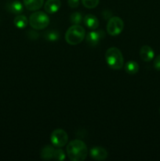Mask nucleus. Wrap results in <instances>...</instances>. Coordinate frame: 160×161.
<instances>
[{
  "label": "nucleus",
  "mask_w": 160,
  "mask_h": 161,
  "mask_svg": "<svg viewBox=\"0 0 160 161\" xmlns=\"http://www.w3.org/2000/svg\"><path fill=\"white\" fill-rule=\"evenodd\" d=\"M86 30L80 25H73L65 33V40L70 45H78L84 40Z\"/></svg>",
  "instance_id": "7ed1b4c3"
},
{
  "label": "nucleus",
  "mask_w": 160,
  "mask_h": 161,
  "mask_svg": "<svg viewBox=\"0 0 160 161\" xmlns=\"http://www.w3.org/2000/svg\"><path fill=\"white\" fill-rule=\"evenodd\" d=\"M28 22L33 29L42 30L48 27L50 24V17L42 11H36L31 14Z\"/></svg>",
  "instance_id": "20e7f679"
},
{
  "label": "nucleus",
  "mask_w": 160,
  "mask_h": 161,
  "mask_svg": "<svg viewBox=\"0 0 160 161\" xmlns=\"http://www.w3.org/2000/svg\"><path fill=\"white\" fill-rule=\"evenodd\" d=\"M53 159L57 160H65V153L61 149H55L54 154H53Z\"/></svg>",
  "instance_id": "aec40b11"
},
{
  "label": "nucleus",
  "mask_w": 160,
  "mask_h": 161,
  "mask_svg": "<svg viewBox=\"0 0 160 161\" xmlns=\"http://www.w3.org/2000/svg\"><path fill=\"white\" fill-rule=\"evenodd\" d=\"M104 34L102 31H90L86 36V42L91 47L97 45L104 37Z\"/></svg>",
  "instance_id": "6e6552de"
},
{
  "label": "nucleus",
  "mask_w": 160,
  "mask_h": 161,
  "mask_svg": "<svg viewBox=\"0 0 160 161\" xmlns=\"http://www.w3.org/2000/svg\"><path fill=\"white\" fill-rule=\"evenodd\" d=\"M50 140L55 147L61 148L67 143L68 135L63 129H56L52 132Z\"/></svg>",
  "instance_id": "423d86ee"
},
{
  "label": "nucleus",
  "mask_w": 160,
  "mask_h": 161,
  "mask_svg": "<svg viewBox=\"0 0 160 161\" xmlns=\"http://www.w3.org/2000/svg\"><path fill=\"white\" fill-rule=\"evenodd\" d=\"M123 28V20L119 17H111L107 24V31L110 36H118L122 32Z\"/></svg>",
  "instance_id": "39448f33"
},
{
  "label": "nucleus",
  "mask_w": 160,
  "mask_h": 161,
  "mask_svg": "<svg viewBox=\"0 0 160 161\" xmlns=\"http://www.w3.org/2000/svg\"><path fill=\"white\" fill-rule=\"evenodd\" d=\"M105 60L111 69L119 70L124 65V58L122 52L117 47H110L105 53Z\"/></svg>",
  "instance_id": "f03ea898"
},
{
  "label": "nucleus",
  "mask_w": 160,
  "mask_h": 161,
  "mask_svg": "<svg viewBox=\"0 0 160 161\" xmlns=\"http://www.w3.org/2000/svg\"><path fill=\"white\" fill-rule=\"evenodd\" d=\"M55 149L51 146H46L41 151V158L45 160H49L53 159Z\"/></svg>",
  "instance_id": "4468645a"
},
{
  "label": "nucleus",
  "mask_w": 160,
  "mask_h": 161,
  "mask_svg": "<svg viewBox=\"0 0 160 161\" xmlns=\"http://www.w3.org/2000/svg\"><path fill=\"white\" fill-rule=\"evenodd\" d=\"M140 55H141V58L143 61L148 62L153 59L155 53H154V50H152V47L145 45L141 47V50H140Z\"/></svg>",
  "instance_id": "9b49d317"
},
{
  "label": "nucleus",
  "mask_w": 160,
  "mask_h": 161,
  "mask_svg": "<svg viewBox=\"0 0 160 161\" xmlns=\"http://www.w3.org/2000/svg\"><path fill=\"white\" fill-rule=\"evenodd\" d=\"M87 146L83 141L73 140L67 144V154L72 161H83L87 157Z\"/></svg>",
  "instance_id": "f257e3e1"
},
{
  "label": "nucleus",
  "mask_w": 160,
  "mask_h": 161,
  "mask_svg": "<svg viewBox=\"0 0 160 161\" xmlns=\"http://www.w3.org/2000/svg\"><path fill=\"white\" fill-rule=\"evenodd\" d=\"M44 37L47 41L50 42H56L59 39L60 34L56 30H50L47 31L44 34Z\"/></svg>",
  "instance_id": "f3484780"
},
{
  "label": "nucleus",
  "mask_w": 160,
  "mask_h": 161,
  "mask_svg": "<svg viewBox=\"0 0 160 161\" xmlns=\"http://www.w3.org/2000/svg\"><path fill=\"white\" fill-rule=\"evenodd\" d=\"M24 5L28 10L36 11L42 7L44 0H24Z\"/></svg>",
  "instance_id": "f8f14e48"
},
{
  "label": "nucleus",
  "mask_w": 160,
  "mask_h": 161,
  "mask_svg": "<svg viewBox=\"0 0 160 161\" xmlns=\"http://www.w3.org/2000/svg\"><path fill=\"white\" fill-rule=\"evenodd\" d=\"M61 3L60 0H47L44 4V9L48 14H54L61 8Z\"/></svg>",
  "instance_id": "1a4fd4ad"
},
{
  "label": "nucleus",
  "mask_w": 160,
  "mask_h": 161,
  "mask_svg": "<svg viewBox=\"0 0 160 161\" xmlns=\"http://www.w3.org/2000/svg\"><path fill=\"white\" fill-rule=\"evenodd\" d=\"M83 20V14L81 13L75 12L70 17V21L73 25H80Z\"/></svg>",
  "instance_id": "a211bd4d"
},
{
  "label": "nucleus",
  "mask_w": 160,
  "mask_h": 161,
  "mask_svg": "<svg viewBox=\"0 0 160 161\" xmlns=\"http://www.w3.org/2000/svg\"><path fill=\"white\" fill-rule=\"evenodd\" d=\"M125 72L130 75L136 74L139 71V64L137 62L134 61H129L125 64Z\"/></svg>",
  "instance_id": "2eb2a0df"
},
{
  "label": "nucleus",
  "mask_w": 160,
  "mask_h": 161,
  "mask_svg": "<svg viewBox=\"0 0 160 161\" xmlns=\"http://www.w3.org/2000/svg\"><path fill=\"white\" fill-rule=\"evenodd\" d=\"M159 113H160V108H159Z\"/></svg>",
  "instance_id": "b1692460"
},
{
  "label": "nucleus",
  "mask_w": 160,
  "mask_h": 161,
  "mask_svg": "<svg viewBox=\"0 0 160 161\" xmlns=\"http://www.w3.org/2000/svg\"><path fill=\"white\" fill-rule=\"evenodd\" d=\"M108 156L106 149L100 146H95L90 149V157L95 160H104Z\"/></svg>",
  "instance_id": "0eeeda50"
},
{
  "label": "nucleus",
  "mask_w": 160,
  "mask_h": 161,
  "mask_svg": "<svg viewBox=\"0 0 160 161\" xmlns=\"http://www.w3.org/2000/svg\"><path fill=\"white\" fill-rule=\"evenodd\" d=\"M7 9L10 13L15 14H21L23 12L24 6L22 3L19 1H13L7 4Z\"/></svg>",
  "instance_id": "ddd939ff"
},
{
  "label": "nucleus",
  "mask_w": 160,
  "mask_h": 161,
  "mask_svg": "<svg viewBox=\"0 0 160 161\" xmlns=\"http://www.w3.org/2000/svg\"><path fill=\"white\" fill-rule=\"evenodd\" d=\"M100 0H82V3L83 6L87 9H93L97 7L99 4Z\"/></svg>",
  "instance_id": "6ab92c4d"
},
{
  "label": "nucleus",
  "mask_w": 160,
  "mask_h": 161,
  "mask_svg": "<svg viewBox=\"0 0 160 161\" xmlns=\"http://www.w3.org/2000/svg\"><path fill=\"white\" fill-rule=\"evenodd\" d=\"M83 22L86 28H88L89 29L95 30L99 27V20L96 16L93 15V14H87L85 16Z\"/></svg>",
  "instance_id": "9d476101"
},
{
  "label": "nucleus",
  "mask_w": 160,
  "mask_h": 161,
  "mask_svg": "<svg viewBox=\"0 0 160 161\" xmlns=\"http://www.w3.org/2000/svg\"><path fill=\"white\" fill-rule=\"evenodd\" d=\"M154 68H155L156 70L160 71V54L158 55L156 58L154 60Z\"/></svg>",
  "instance_id": "412c9836"
},
{
  "label": "nucleus",
  "mask_w": 160,
  "mask_h": 161,
  "mask_svg": "<svg viewBox=\"0 0 160 161\" xmlns=\"http://www.w3.org/2000/svg\"><path fill=\"white\" fill-rule=\"evenodd\" d=\"M13 23L17 28L22 29V28H26L29 22H28V18L24 15H18L14 18Z\"/></svg>",
  "instance_id": "dca6fc26"
},
{
  "label": "nucleus",
  "mask_w": 160,
  "mask_h": 161,
  "mask_svg": "<svg viewBox=\"0 0 160 161\" xmlns=\"http://www.w3.org/2000/svg\"><path fill=\"white\" fill-rule=\"evenodd\" d=\"M28 33H29V35H28V36H29L30 39H31L32 36H34V39H37V38L39 37V34L34 31H28Z\"/></svg>",
  "instance_id": "5701e85b"
},
{
  "label": "nucleus",
  "mask_w": 160,
  "mask_h": 161,
  "mask_svg": "<svg viewBox=\"0 0 160 161\" xmlns=\"http://www.w3.org/2000/svg\"><path fill=\"white\" fill-rule=\"evenodd\" d=\"M67 4L71 8H77L79 5V0H67Z\"/></svg>",
  "instance_id": "4be33fe9"
}]
</instances>
